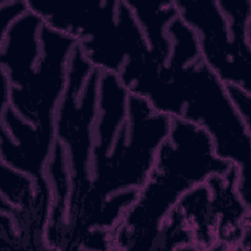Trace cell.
Listing matches in <instances>:
<instances>
[{"mask_svg": "<svg viewBox=\"0 0 251 251\" xmlns=\"http://www.w3.org/2000/svg\"><path fill=\"white\" fill-rule=\"evenodd\" d=\"M233 168L216 154L213 140L202 126L172 118L170 132L144 184L110 232L111 250H156L162 227L181 197Z\"/></svg>", "mask_w": 251, "mask_h": 251, "instance_id": "cell-1", "label": "cell"}, {"mask_svg": "<svg viewBox=\"0 0 251 251\" xmlns=\"http://www.w3.org/2000/svg\"><path fill=\"white\" fill-rule=\"evenodd\" d=\"M168 69L174 118L194 123L209 133L216 154L237 168V191L251 208L250 126L237 111L226 84L201 53L185 63H172Z\"/></svg>", "mask_w": 251, "mask_h": 251, "instance_id": "cell-2", "label": "cell"}, {"mask_svg": "<svg viewBox=\"0 0 251 251\" xmlns=\"http://www.w3.org/2000/svg\"><path fill=\"white\" fill-rule=\"evenodd\" d=\"M177 16L195 32L201 56L226 84L251 93V54L237 45L218 1L174 2Z\"/></svg>", "mask_w": 251, "mask_h": 251, "instance_id": "cell-3", "label": "cell"}, {"mask_svg": "<svg viewBox=\"0 0 251 251\" xmlns=\"http://www.w3.org/2000/svg\"><path fill=\"white\" fill-rule=\"evenodd\" d=\"M28 11L26 2L23 1H2L0 13V37L4 35L8 27L21 16Z\"/></svg>", "mask_w": 251, "mask_h": 251, "instance_id": "cell-4", "label": "cell"}]
</instances>
